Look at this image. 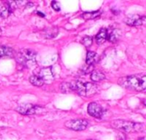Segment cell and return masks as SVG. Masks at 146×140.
Instances as JSON below:
<instances>
[{"mask_svg": "<svg viewBox=\"0 0 146 140\" xmlns=\"http://www.w3.org/2000/svg\"><path fill=\"white\" fill-rule=\"evenodd\" d=\"M87 111H88V114L92 116V117H95V118H102L104 114V108L98 103H95V102H92V103H90L88 107H87Z\"/></svg>", "mask_w": 146, "mask_h": 140, "instance_id": "7", "label": "cell"}, {"mask_svg": "<svg viewBox=\"0 0 146 140\" xmlns=\"http://www.w3.org/2000/svg\"><path fill=\"white\" fill-rule=\"evenodd\" d=\"M60 88H61V91L65 93L74 92V82H63V83H62Z\"/></svg>", "mask_w": 146, "mask_h": 140, "instance_id": "17", "label": "cell"}, {"mask_svg": "<svg viewBox=\"0 0 146 140\" xmlns=\"http://www.w3.org/2000/svg\"><path fill=\"white\" fill-rule=\"evenodd\" d=\"M89 123L86 120L77 119V120H70L65 123V127L74 130V131H84L87 128Z\"/></svg>", "mask_w": 146, "mask_h": 140, "instance_id": "6", "label": "cell"}, {"mask_svg": "<svg viewBox=\"0 0 146 140\" xmlns=\"http://www.w3.org/2000/svg\"><path fill=\"white\" fill-rule=\"evenodd\" d=\"M108 36H109V30L107 28H102L100 31L96 35V42L98 44H104L106 40H108Z\"/></svg>", "mask_w": 146, "mask_h": 140, "instance_id": "10", "label": "cell"}, {"mask_svg": "<svg viewBox=\"0 0 146 140\" xmlns=\"http://www.w3.org/2000/svg\"><path fill=\"white\" fill-rule=\"evenodd\" d=\"M145 19L144 15H131L125 20V23L128 26L138 27L143 25L145 22Z\"/></svg>", "mask_w": 146, "mask_h": 140, "instance_id": "8", "label": "cell"}, {"mask_svg": "<svg viewBox=\"0 0 146 140\" xmlns=\"http://www.w3.org/2000/svg\"><path fill=\"white\" fill-rule=\"evenodd\" d=\"M51 7L56 10V11H60L61 7H60V3L56 1H52L51 3Z\"/></svg>", "mask_w": 146, "mask_h": 140, "instance_id": "21", "label": "cell"}, {"mask_svg": "<svg viewBox=\"0 0 146 140\" xmlns=\"http://www.w3.org/2000/svg\"><path fill=\"white\" fill-rule=\"evenodd\" d=\"M92 38L91 36H85L82 39H81V43L83 45H85L86 47H90L92 44Z\"/></svg>", "mask_w": 146, "mask_h": 140, "instance_id": "20", "label": "cell"}, {"mask_svg": "<svg viewBox=\"0 0 146 140\" xmlns=\"http://www.w3.org/2000/svg\"><path fill=\"white\" fill-rule=\"evenodd\" d=\"M14 56V50L12 48L0 45V57L3 56Z\"/></svg>", "mask_w": 146, "mask_h": 140, "instance_id": "14", "label": "cell"}, {"mask_svg": "<svg viewBox=\"0 0 146 140\" xmlns=\"http://www.w3.org/2000/svg\"><path fill=\"white\" fill-rule=\"evenodd\" d=\"M2 34V30H1V28H0V35Z\"/></svg>", "mask_w": 146, "mask_h": 140, "instance_id": "23", "label": "cell"}, {"mask_svg": "<svg viewBox=\"0 0 146 140\" xmlns=\"http://www.w3.org/2000/svg\"><path fill=\"white\" fill-rule=\"evenodd\" d=\"M58 33V28L57 27H51V28H48L46 30L45 35L46 38H55Z\"/></svg>", "mask_w": 146, "mask_h": 140, "instance_id": "19", "label": "cell"}, {"mask_svg": "<svg viewBox=\"0 0 146 140\" xmlns=\"http://www.w3.org/2000/svg\"><path fill=\"white\" fill-rule=\"evenodd\" d=\"M37 53L30 49H22L17 54V61L25 67L31 68L36 64Z\"/></svg>", "mask_w": 146, "mask_h": 140, "instance_id": "4", "label": "cell"}, {"mask_svg": "<svg viewBox=\"0 0 146 140\" xmlns=\"http://www.w3.org/2000/svg\"><path fill=\"white\" fill-rule=\"evenodd\" d=\"M111 127L124 133H137L144 129V125L142 123L124 120H115L111 121Z\"/></svg>", "mask_w": 146, "mask_h": 140, "instance_id": "2", "label": "cell"}, {"mask_svg": "<svg viewBox=\"0 0 146 140\" xmlns=\"http://www.w3.org/2000/svg\"><path fill=\"white\" fill-rule=\"evenodd\" d=\"M118 84L127 89L136 92H144L146 89V75L140 74L121 77L118 80Z\"/></svg>", "mask_w": 146, "mask_h": 140, "instance_id": "1", "label": "cell"}, {"mask_svg": "<svg viewBox=\"0 0 146 140\" xmlns=\"http://www.w3.org/2000/svg\"><path fill=\"white\" fill-rule=\"evenodd\" d=\"M105 75L100 70H93L91 73V80L94 82H99L105 79Z\"/></svg>", "mask_w": 146, "mask_h": 140, "instance_id": "13", "label": "cell"}, {"mask_svg": "<svg viewBox=\"0 0 146 140\" xmlns=\"http://www.w3.org/2000/svg\"><path fill=\"white\" fill-rule=\"evenodd\" d=\"M87 140H96V139H87Z\"/></svg>", "mask_w": 146, "mask_h": 140, "instance_id": "24", "label": "cell"}, {"mask_svg": "<svg viewBox=\"0 0 146 140\" xmlns=\"http://www.w3.org/2000/svg\"><path fill=\"white\" fill-rule=\"evenodd\" d=\"M74 90L80 96L89 98L93 96L98 92V86L94 83H83L81 81H74Z\"/></svg>", "mask_w": 146, "mask_h": 140, "instance_id": "3", "label": "cell"}, {"mask_svg": "<svg viewBox=\"0 0 146 140\" xmlns=\"http://www.w3.org/2000/svg\"><path fill=\"white\" fill-rule=\"evenodd\" d=\"M139 140H145V137H142V138L139 139Z\"/></svg>", "mask_w": 146, "mask_h": 140, "instance_id": "22", "label": "cell"}, {"mask_svg": "<svg viewBox=\"0 0 146 140\" xmlns=\"http://www.w3.org/2000/svg\"><path fill=\"white\" fill-rule=\"evenodd\" d=\"M120 38V33L117 29H112L110 32L109 31L108 40L111 43H115Z\"/></svg>", "mask_w": 146, "mask_h": 140, "instance_id": "15", "label": "cell"}, {"mask_svg": "<svg viewBox=\"0 0 146 140\" xmlns=\"http://www.w3.org/2000/svg\"><path fill=\"white\" fill-rule=\"evenodd\" d=\"M98 55L94 52V51H88L87 55H86V65H93L94 63L98 62Z\"/></svg>", "mask_w": 146, "mask_h": 140, "instance_id": "12", "label": "cell"}, {"mask_svg": "<svg viewBox=\"0 0 146 140\" xmlns=\"http://www.w3.org/2000/svg\"><path fill=\"white\" fill-rule=\"evenodd\" d=\"M38 76L44 80V83H45V82L49 83V82L52 81L54 79V76H53L50 68H44L41 69Z\"/></svg>", "mask_w": 146, "mask_h": 140, "instance_id": "9", "label": "cell"}, {"mask_svg": "<svg viewBox=\"0 0 146 140\" xmlns=\"http://www.w3.org/2000/svg\"><path fill=\"white\" fill-rule=\"evenodd\" d=\"M44 109L32 104H24L16 108V111L24 115H38L44 112Z\"/></svg>", "mask_w": 146, "mask_h": 140, "instance_id": "5", "label": "cell"}, {"mask_svg": "<svg viewBox=\"0 0 146 140\" xmlns=\"http://www.w3.org/2000/svg\"><path fill=\"white\" fill-rule=\"evenodd\" d=\"M29 81L32 85H33L34 86H42L44 83V80L38 76V75H32L30 78H29Z\"/></svg>", "mask_w": 146, "mask_h": 140, "instance_id": "16", "label": "cell"}, {"mask_svg": "<svg viewBox=\"0 0 146 140\" xmlns=\"http://www.w3.org/2000/svg\"><path fill=\"white\" fill-rule=\"evenodd\" d=\"M102 11H93V12H86L81 15V17L85 20H91V19H95L101 15Z\"/></svg>", "mask_w": 146, "mask_h": 140, "instance_id": "18", "label": "cell"}, {"mask_svg": "<svg viewBox=\"0 0 146 140\" xmlns=\"http://www.w3.org/2000/svg\"><path fill=\"white\" fill-rule=\"evenodd\" d=\"M11 12H12V9L8 1L0 4V16L2 18L9 17V15H10Z\"/></svg>", "mask_w": 146, "mask_h": 140, "instance_id": "11", "label": "cell"}]
</instances>
